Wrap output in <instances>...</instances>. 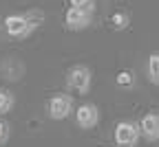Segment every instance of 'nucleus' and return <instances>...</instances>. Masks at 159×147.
<instances>
[{
	"label": "nucleus",
	"instance_id": "f257e3e1",
	"mask_svg": "<svg viewBox=\"0 0 159 147\" xmlns=\"http://www.w3.org/2000/svg\"><path fill=\"white\" fill-rule=\"evenodd\" d=\"M91 81H93V75L82 64L69 68V73H66V86H69V90H73L77 94H86L91 90Z\"/></svg>",
	"mask_w": 159,
	"mask_h": 147
},
{
	"label": "nucleus",
	"instance_id": "f03ea898",
	"mask_svg": "<svg viewBox=\"0 0 159 147\" xmlns=\"http://www.w3.org/2000/svg\"><path fill=\"white\" fill-rule=\"evenodd\" d=\"M2 24H5L7 35L16 37V40H25V37H29L35 31V27L29 22V18L25 13H11V15H7Z\"/></svg>",
	"mask_w": 159,
	"mask_h": 147
},
{
	"label": "nucleus",
	"instance_id": "7ed1b4c3",
	"mask_svg": "<svg viewBox=\"0 0 159 147\" xmlns=\"http://www.w3.org/2000/svg\"><path fill=\"white\" fill-rule=\"evenodd\" d=\"M139 125L133 123V121H119L115 125V132H113V138L117 143V147H135L139 143Z\"/></svg>",
	"mask_w": 159,
	"mask_h": 147
},
{
	"label": "nucleus",
	"instance_id": "20e7f679",
	"mask_svg": "<svg viewBox=\"0 0 159 147\" xmlns=\"http://www.w3.org/2000/svg\"><path fill=\"white\" fill-rule=\"evenodd\" d=\"M47 112L53 121H62L66 119L71 112H73V99L69 94H53L49 99V106H47Z\"/></svg>",
	"mask_w": 159,
	"mask_h": 147
},
{
	"label": "nucleus",
	"instance_id": "39448f33",
	"mask_svg": "<svg viewBox=\"0 0 159 147\" xmlns=\"http://www.w3.org/2000/svg\"><path fill=\"white\" fill-rule=\"evenodd\" d=\"M91 22H93V13L91 11L69 7L66 13H64V27L69 31H82V29L91 27Z\"/></svg>",
	"mask_w": 159,
	"mask_h": 147
},
{
	"label": "nucleus",
	"instance_id": "423d86ee",
	"mask_svg": "<svg viewBox=\"0 0 159 147\" xmlns=\"http://www.w3.org/2000/svg\"><path fill=\"white\" fill-rule=\"evenodd\" d=\"M97 121H99L97 106H93V103H82V106H77V110H75V123L82 130H93L97 125Z\"/></svg>",
	"mask_w": 159,
	"mask_h": 147
},
{
	"label": "nucleus",
	"instance_id": "0eeeda50",
	"mask_svg": "<svg viewBox=\"0 0 159 147\" xmlns=\"http://www.w3.org/2000/svg\"><path fill=\"white\" fill-rule=\"evenodd\" d=\"M139 132L150 143L159 141V112H148L146 116H142V121H139Z\"/></svg>",
	"mask_w": 159,
	"mask_h": 147
},
{
	"label": "nucleus",
	"instance_id": "6e6552de",
	"mask_svg": "<svg viewBox=\"0 0 159 147\" xmlns=\"http://www.w3.org/2000/svg\"><path fill=\"white\" fill-rule=\"evenodd\" d=\"M146 77L150 83L159 86V51L150 53L148 59H146Z\"/></svg>",
	"mask_w": 159,
	"mask_h": 147
},
{
	"label": "nucleus",
	"instance_id": "1a4fd4ad",
	"mask_svg": "<svg viewBox=\"0 0 159 147\" xmlns=\"http://www.w3.org/2000/svg\"><path fill=\"white\" fill-rule=\"evenodd\" d=\"M108 24H111L115 31H124V29H128V24H130V15H128L126 11H115V13L111 15V20H108Z\"/></svg>",
	"mask_w": 159,
	"mask_h": 147
},
{
	"label": "nucleus",
	"instance_id": "9d476101",
	"mask_svg": "<svg viewBox=\"0 0 159 147\" xmlns=\"http://www.w3.org/2000/svg\"><path fill=\"white\" fill-rule=\"evenodd\" d=\"M115 83H117L119 88L130 90V88L135 86V75H133V70H119L117 77H115Z\"/></svg>",
	"mask_w": 159,
	"mask_h": 147
},
{
	"label": "nucleus",
	"instance_id": "9b49d317",
	"mask_svg": "<svg viewBox=\"0 0 159 147\" xmlns=\"http://www.w3.org/2000/svg\"><path fill=\"white\" fill-rule=\"evenodd\" d=\"M13 94L9 90H0V114H7L11 108H13Z\"/></svg>",
	"mask_w": 159,
	"mask_h": 147
},
{
	"label": "nucleus",
	"instance_id": "f8f14e48",
	"mask_svg": "<svg viewBox=\"0 0 159 147\" xmlns=\"http://www.w3.org/2000/svg\"><path fill=\"white\" fill-rule=\"evenodd\" d=\"M69 5L75 9H84V11H95V0H69Z\"/></svg>",
	"mask_w": 159,
	"mask_h": 147
},
{
	"label": "nucleus",
	"instance_id": "ddd939ff",
	"mask_svg": "<svg viewBox=\"0 0 159 147\" xmlns=\"http://www.w3.org/2000/svg\"><path fill=\"white\" fill-rule=\"evenodd\" d=\"M9 134H11L9 123H7V121H0V145H5V143L9 141Z\"/></svg>",
	"mask_w": 159,
	"mask_h": 147
}]
</instances>
